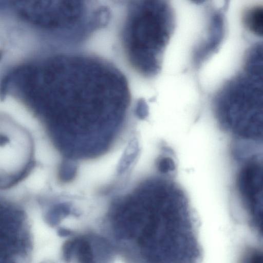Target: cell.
Segmentation results:
<instances>
[{
    "label": "cell",
    "mask_w": 263,
    "mask_h": 263,
    "mask_svg": "<svg viewBox=\"0 0 263 263\" xmlns=\"http://www.w3.org/2000/svg\"><path fill=\"white\" fill-rule=\"evenodd\" d=\"M1 97L45 122L104 127L120 134L132 103L128 80L114 63L78 50L22 57L5 64Z\"/></svg>",
    "instance_id": "6da1fadb"
},
{
    "label": "cell",
    "mask_w": 263,
    "mask_h": 263,
    "mask_svg": "<svg viewBox=\"0 0 263 263\" xmlns=\"http://www.w3.org/2000/svg\"><path fill=\"white\" fill-rule=\"evenodd\" d=\"M124 263H202L197 219L182 189L151 177L116 198L108 215Z\"/></svg>",
    "instance_id": "7a4b0ae2"
},
{
    "label": "cell",
    "mask_w": 263,
    "mask_h": 263,
    "mask_svg": "<svg viewBox=\"0 0 263 263\" xmlns=\"http://www.w3.org/2000/svg\"><path fill=\"white\" fill-rule=\"evenodd\" d=\"M0 13L4 45L23 56L77 50L111 16L96 1L0 0Z\"/></svg>",
    "instance_id": "3957f363"
},
{
    "label": "cell",
    "mask_w": 263,
    "mask_h": 263,
    "mask_svg": "<svg viewBox=\"0 0 263 263\" xmlns=\"http://www.w3.org/2000/svg\"><path fill=\"white\" fill-rule=\"evenodd\" d=\"M176 26L175 10L169 1L128 3L120 37L125 58L138 73L146 78L160 73Z\"/></svg>",
    "instance_id": "277c9868"
},
{
    "label": "cell",
    "mask_w": 263,
    "mask_h": 263,
    "mask_svg": "<svg viewBox=\"0 0 263 263\" xmlns=\"http://www.w3.org/2000/svg\"><path fill=\"white\" fill-rule=\"evenodd\" d=\"M239 161L234 178V198L247 224L263 240V151Z\"/></svg>",
    "instance_id": "5b68a950"
},
{
    "label": "cell",
    "mask_w": 263,
    "mask_h": 263,
    "mask_svg": "<svg viewBox=\"0 0 263 263\" xmlns=\"http://www.w3.org/2000/svg\"><path fill=\"white\" fill-rule=\"evenodd\" d=\"M29 247V237L23 214L5 210L1 218V263H18Z\"/></svg>",
    "instance_id": "8992f818"
},
{
    "label": "cell",
    "mask_w": 263,
    "mask_h": 263,
    "mask_svg": "<svg viewBox=\"0 0 263 263\" xmlns=\"http://www.w3.org/2000/svg\"><path fill=\"white\" fill-rule=\"evenodd\" d=\"M116 253L112 242L99 236L77 237L63 247L64 259L76 263H113Z\"/></svg>",
    "instance_id": "52a82bcc"
},
{
    "label": "cell",
    "mask_w": 263,
    "mask_h": 263,
    "mask_svg": "<svg viewBox=\"0 0 263 263\" xmlns=\"http://www.w3.org/2000/svg\"><path fill=\"white\" fill-rule=\"evenodd\" d=\"M242 21L250 33L263 38V5H255L246 9L242 13Z\"/></svg>",
    "instance_id": "ba28073f"
},
{
    "label": "cell",
    "mask_w": 263,
    "mask_h": 263,
    "mask_svg": "<svg viewBox=\"0 0 263 263\" xmlns=\"http://www.w3.org/2000/svg\"><path fill=\"white\" fill-rule=\"evenodd\" d=\"M238 263H263V247H247L243 251Z\"/></svg>",
    "instance_id": "9c48e42d"
},
{
    "label": "cell",
    "mask_w": 263,
    "mask_h": 263,
    "mask_svg": "<svg viewBox=\"0 0 263 263\" xmlns=\"http://www.w3.org/2000/svg\"><path fill=\"white\" fill-rule=\"evenodd\" d=\"M139 152V146L136 139L132 140L128 146L121 162L120 171L121 173L125 172L134 161Z\"/></svg>",
    "instance_id": "30bf717a"
},
{
    "label": "cell",
    "mask_w": 263,
    "mask_h": 263,
    "mask_svg": "<svg viewBox=\"0 0 263 263\" xmlns=\"http://www.w3.org/2000/svg\"><path fill=\"white\" fill-rule=\"evenodd\" d=\"M158 170L161 174H168L175 170V164L174 160L168 156H162L159 158L157 162Z\"/></svg>",
    "instance_id": "8fae6325"
},
{
    "label": "cell",
    "mask_w": 263,
    "mask_h": 263,
    "mask_svg": "<svg viewBox=\"0 0 263 263\" xmlns=\"http://www.w3.org/2000/svg\"><path fill=\"white\" fill-rule=\"evenodd\" d=\"M135 112L136 115L141 119H143L147 116L148 106L144 100L141 99L136 103Z\"/></svg>",
    "instance_id": "7c38bea8"
},
{
    "label": "cell",
    "mask_w": 263,
    "mask_h": 263,
    "mask_svg": "<svg viewBox=\"0 0 263 263\" xmlns=\"http://www.w3.org/2000/svg\"><path fill=\"white\" fill-rule=\"evenodd\" d=\"M71 233V231L65 229H61L59 230V234L62 236H67L69 235Z\"/></svg>",
    "instance_id": "4fadbf2b"
}]
</instances>
